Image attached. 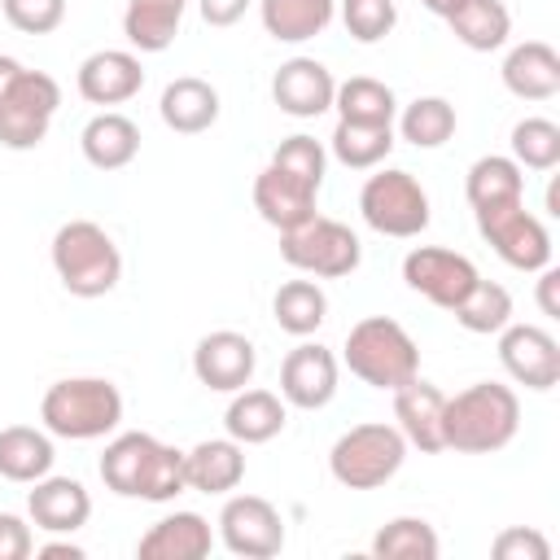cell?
Wrapping results in <instances>:
<instances>
[{
  "mask_svg": "<svg viewBox=\"0 0 560 560\" xmlns=\"http://www.w3.org/2000/svg\"><path fill=\"white\" fill-rule=\"evenodd\" d=\"M31 551H35L31 525L13 512H0V560H26Z\"/></svg>",
  "mask_w": 560,
  "mask_h": 560,
  "instance_id": "cell-43",
  "label": "cell"
},
{
  "mask_svg": "<svg viewBox=\"0 0 560 560\" xmlns=\"http://www.w3.org/2000/svg\"><path fill=\"white\" fill-rule=\"evenodd\" d=\"M315 197H319V188H311L306 179H298V175H289V171H280V166H262L258 171V179H254V210L262 214V223H271L276 232H284V228H298L302 219H311L315 214Z\"/></svg>",
  "mask_w": 560,
  "mask_h": 560,
  "instance_id": "cell-20",
  "label": "cell"
},
{
  "mask_svg": "<svg viewBox=\"0 0 560 560\" xmlns=\"http://www.w3.org/2000/svg\"><path fill=\"white\" fill-rule=\"evenodd\" d=\"M398 136L416 149H442L455 136V105L446 96H416L398 114Z\"/></svg>",
  "mask_w": 560,
  "mask_h": 560,
  "instance_id": "cell-35",
  "label": "cell"
},
{
  "mask_svg": "<svg viewBox=\"0 0 560 560\" xmlns=\"http://www.w3.org/2000/svg\"><path fill=\"white\" fill-rule=\"evenodd\" d=\"M503 88L521 101H551L560 92V52L547 39H525L503 57Z\"/></svg>",
  "mask_w": 560,
  "mask_h": 560,
  "instance_id": "cell-22",
  "label": "cell"
},
{
  "mask_svg": "<svg viewBox=\"0 0 560 560\" xmlns=\"http://www.w3.org/2000/svg\"><path fill=\"white\" fill-rule=\"evenodd\" d=\"M271 315L289 337H311L328 319V293L315 280H289L271 298Z\"/></svg>",
  "mask_w": 560,
  "mask_h": 560,
  "instance_id": "cell-33",
  "label": "cell"
},
{
  "mask_svg": "<svg viewBox=\"0 0 560 560\" xmlns=\"http://www.w3.org/2000/svg\"><path fill=\"white\" fill-rule=\"evenodd\" d=\"M337 376H341L337 354L328 346H319V341H302L280 363V398L289 407H298V411H319V407L332 402Z\"/></svg>",
  "mask_w": 560,
  "mask_h": 560,
  "instance_id": "cell-14",
  "label": "cell"
},
{
  "mask_svg": "<svg viewBox=\"0 0 560 560\" xmlns=\"http://www.w3.org/2000/svg\"><path fill=\"white\" fill-rule=\"evenodd\" d=\"M4 22L22 35H48L66 22V0H0Z\"/></svg>",
  "mask_w": 560,
  "mask_h": 560,
  "instance_id": "cell-41",
  "label": "cell"
},
{
  "mask_svg": "<svg viewBox=\"0 0 560 560\" xmlns=\"http://www.w3.org/2000/svg\"><path fill=\"white\" fill-rule=\"evenodd\" d=\"M39 420L52 438L66 442H96L122 424V394L105 376H66L44 389Z\"/></svg>",
  "mask_w": 560,
  "mask_h": 560,
  "instance_id": "cell-3",
  "label": "cell"
},
{
  "mask_svg": "<svg viewBox=\"0 0 560 560\" xmlns=\"http://www.w3.org/2000/svg\"><path fill=\"white\" fill-rule=\"evenodd\" d=\"M74 88L88 105H122L144 88V66L127 48H101L79 61Z\"/></svg>",
  "mask_w": 560,
  "mask_h": 560,
  "instance_id": "cell-17",
  "label": "cell"
},
{
  "mask_svg": "<svg viewBox=\"0 0 560 560\" xmlns=\"http://www.w3.org/2000/svg\"><path fill=\"white\" fill-rule=\"evenodd\" d=\"M438 551H442L438 529L424 516H394L372 538L376 560H438Z\"/></svg>",
  "mask_w": 560,
  "mask_h": 560,
  "instance_id": "cell-34",
  "label": "cell"
},
{
  "mask_svg": "<svg viewBox=\"0 0 560 560\" xmlns=\"http://www.w3.org/2000/svg\"><path fill=\"white\" fill-rule=\"evenodd\" d=\"M219 92L214 83L197 79V74H184V79H171L162 88V101H158V114L162 122L175 131V136H201L219 122Z\"/></svg>",
  "mask_w": 560,
  "mask_h": 560,
  "instance_id": "cell-24",
  "label": "cell"
},
{
  "mask_svg": "<svg viewBox=\"0 0 560 560\" xmlns=\"http://www.w3.org/2000/svg\"><path fill=\"white\" fill-rule=\"evenodd\" d=\"M442 407H446V394L433 381L411 376L407 385L394 389V420H398V433L407 438V446H416L424 455L446 451L442 446Z\"/></svg>",
  "mask_w": 560,
  "mask_h": 560,
  "instance_id": "cell-18",
  "label": "cell"
},
{
  "mask_svg": "<svg viewBox=\"0 0 560 560\" xmlns=\"http://www.w3.org/2000/svg\"><path fill=\"white\" fill-rule=\"evenodd\" d=\"M188 0H127L122 9V35L136 52H166L179 35Z\"/></svg>",
  "mask_w": 560,
  "mask_h": 560,
  "instance_id": "cell-28",
  "label": "cell"
},
{
  "mask_svg": "<svg viewBox=\"0 0 560 560\" xmlns=\"http://www.w3.org/2000/svg\"><path fill=\"white\" fill-rule=\"evenodd\" d=\"M359 214L372 232L411 241L429 228V192L420 188V179L411 171L381 166L376 175H368V184L359 192Z\"/></svg>",
  "mask_w": 560,
  "mask_h": 560,
  "instance_id": "cell-7",
  "label": "cell"
},
{
  "mask_svg": "<svg viewBox=\"0 0 560 560\" xmlns=\"http://www.w3.org/2000/svg\"><path fill=\"white\" fill-rule=\"evenodd\" d=\"M18 74H22V61H18V57H4V52H0V96L9 92V83H13Z\"/></svg>",
  "mask_w": 560,
  "mask_h": 560,
  "instance_id": "cell-47",
  "label": "cell"
},
{
  "mask_svg": "<svg viewBox=\"0 0 560 560\" xmlns=\"http://www.w3.org/2000/svg\"><path fill=\"white\" fill-rule=\"evenodd\" d=\"M52 271L70 298H105L122 280V254L101 223L70 219L52 236Z\"/></svg>",
  "mask_w": 560,
  "mask_h": 560,
  "instance_id": "cell-4",
  "label": "cell"
},
{
  "mask_svg": "<svg viewBox=\"0 0 560 560\" xmlns=\"http://www.w3.org/2000/svg\"><path fill=\"white\" fill-rule=\"evenodd\" d=\"M271 166H280V171L306 179L311 188H319V184H324V171H328V149H324L315 136H302V131H298V136H284V140L276 144Z\"/></svg>",
  "mask_w": 560,
  "mask_h": 560,
  "instance_id": "cell-40",
  "label": "cell"
},
{
  "mask_svg": "<svg viewBox=\"0 0 560 560\" xmlns=\"http://www.w3.org/2000/svg\"><path fill=\"white\" fill-rule=\"evenodd\" d=\"M464 197L472 210H490V206H508V201H525V171L503 158V153H486L468 166L464 175Z\"/></svg>",
  "mask_w": 560,
  "mask_h": 560,
  "instance_id": "cell-31",
  "label": "cell"
},
{
  "mask_svg": "<svg viewBox=\"0 0 560 560\" xmlns=\"http://www.w3.org/2000/svg\"><path fill=\"white\" fill-rule=\"evenodd\" d=\"M420 4H424L429 13H438V18H446V13H451V9L459 4V0H420Z\"/></svg>",
  "mask_w": 560,
  "mask_h": 560,
  "instance_id": "cell-48",
  "label": "cell"
},
{
  "mask_svg": "<svg viewBox=\"0 0 560 560\" xmlns=\"http://www.w3.org/2000/svg\"><path fill=\"white\" fill-rule=\"evenodd\" d=\"M258 368V350L245 332H232V328H219V332H206L192 350V376L214 389V394H236L249 385Z\"/></svg>",
  "mask_w": 560,
  "mask_h": 560,
  "instance_id": "cell-15",
  "label": "cell"
},
{
  "mask_svg": "<svg viewBox=\"0 0 560 560\" xmlns=\"http://www.w3.org/2000/svg\"><path fill=\"white\" fill-rule=\"evenodd\" d=\"M521 429V398L499 381H477L446 398L442 407V446L459 455L503 451Z\"/></svg>",
  "mask_w": 560,
  "mask_h": 560,
  "instance_id": "cell-1",
  "label": "cell"
},
{
  "mask_svg": "<svg viewBox=\"0 0 560 560\" xmlns=\"http://www.w3.org/2000/svg\"><path fill=\"white\" fill-rule=\"evenodd\" d=\"M341 26L350 31V39L359 44H376L394 31L398 22V0H337Z\"/></svg>",
  "mask_w": 560,
  "mask_h": 560,
  "instance_id": "cell-39",
  "label": "cell"
},
{
  "mask_svg": "<svg viewBox=\"0 0 560 560\" xmlns=\"http://www.w3.org/2000/svg\"><path fill=\"white\" fill-rule=\"evenodd\" d=\"M402 280H407V289H416V293L429 298L433 306L455 311L481 276H477L472 258H464V254H455V249L416 245V249L402 258Z\"/></svg>",
  "mask_w": 560,
  "mask_h": 560,
  "instance_id": "cell-11",
  "label": "cell"
},
{
  "mask_svg": "<svg viewBox=\"0 0 560 560\" xmlns=\"http://www.w3.org/2000/svg\"><path fill=\"white\" fill-rule=\"evenodd\" d=\"M547 214H560V184L551 179V188H547Z\"/></svg>",
  "mask_w": 560,
  "mask_h": 560,
  "instance_id": "cell-49",
  "label": "cell"
},
{
  "mask_svg": "<svg viewBox=\"0 0 560 560\" xmlns=\"http://www.w3.org/2000/svg\"><path fill=\"white\" fill-rule=\"evenodd\" d=\"M280 258L293 271H302V276L337 280V276H350L363 262V245H359V236L346 223L324 219V214H311L298 228H284L280 232Z\"/></svg>",
  "mask_w": 560,
  "mask_h": 560,
  "instance_id": "cell-8",
  "label": "cell"
},
{
  "mask_svg": "<svg viewBox=\"0 0 560 560\" xmlns=\"http://www.w3.org/2000/svg\"><path fill=\"white\" fill-rule=\"evenodd\" d=\"M35 556L39 560H83V547L79 542H44V547H35Z\"/></svg>",
  "mask_w": 560,
  "mask_h": 560,
  "instance_id": "cell-46",
  "label": "cell"
},
{
  "mask_svg": "<svg viewBox=\"0 0 560 560\" xmlns=\"http://www.w3.org/2000/svg\"><path fill=\"white\" fill-rule=\"evenodd\" d=\"M289 420V402L271 389H236L228 411H223V429L228 438H236L241 446H262L271 442Z\"/></svg>",
  "mask_w": 560,
  "mask_h": 560,
  "instance_id": "cell-25",
  "label": "cell"
},
{
  "mask_svg": "<svg viewBox=\"0 0 560 560\" xmlns=\"http://www.w3.org/2000/svg\"><path fill=\"white\" fill-rule=\"evenodd\" d=\"M52 433L35 424H9L0 429V477L18 486H35L39 477L52 472Z\"/></svg>",
  "mask_w": 560,
  "mask_h": 560,
  "instance_id": "cell-27",
  "label": "cell"
},
{
  "mask_svg": "<svg viewBox=\"0 0 560 560\" xmlns=\"http://www.w3.org/2000/svg\"><path fill=\"white\" fill-rule=\"evenodd\" d=\"M26 512L35 521V529L44 534H74L88 525L92 516V494L83 490V481L74 477H39L35 490L26 494Z\"/></svg>",
  "mask_w": 560,
  "mask_h": 560,
  "instance_id": "cell-19",
  "label": "cell"
},
{
  "mask_svg": "<svg viewBox=\"0 0 560 560\" xmlns=\"http://www.w3.org/2000/svg\"><path fill=\"white\" fill-rule=\"evenodd\" d=\"M101 481L122 499L171 503L188 490L184 451L158 442L153 433H118L101 455Z\"/></svg>",
  "mask_w": 560,
  "mask_h": 560,
  "instance_id": "cell-2",
  "label": "cell"
},
{
  "mask_svg": "<svg viewBox=\"0 0 560 560\" xmlns=\"http://www.w3.org/2000/svg\"><path fill=\"white\" fill-rule=\"evenodd\" d=\"M79 149H83L88 166H96V171H122L140 153V127L127 114H118V109H101L79 131Z\"/></svg>",
  "mask_w": 560,
  "mask_h": 560,
  "instance_id": "cell-26",
  "label": "cell"
},
{
  "mask_svg": "<svg viewBox=\"0 0 560 560\" xmlns=\"http://www.w3.org/2000/svg\"><path fill=\"white\" fill-rule=\"evenodd\" d=\"M219 538L232 556L271 560L284 547V521L262 494H232L219 512Z\"/></svg>",
  "mask_w": 560,
  "mask_h": 560,
  "instance_id": "cell-12",
  "label": "cell"
},
{
  "mask_svg": "<svg viewBox=\"0 0 560 560\" xmlns=\"http://www.w3.org/2000/svg\"><path fill=\"white\" fill-rule=\"evenodd\" d=\"M477 214V232L481 241L516 271H542L551 262V232L542 228L538 214L525 210V201H508V206H490V210H472Z\"/></svg>",
  "mask_w": 560,
  "mask_h": 560,
  "instance_id": "cell-10",
  "label": "cell"
},
{
  "mask_svg": "<svg viewBox=\"0 0 560 560\" xmlns=\"http://www.w3.org/2000/svg\"><path fill=\"white\" fill-rule=\"evenodd\" d=\"M494 560H547L551 556V542L538 534V529H525V525H512L503 529L494 542H490Z\"/></svg>",
  "mask_w": 560,
  "mask_h": 560,
  "instance_id": "cell-42",
  "label": "cell"
},
{
  "mask_svg": "<svg viewBox=\"0 0 560 560\" xmlns=\"http://www.w3.org/2000/svg\"><path fill=\"white\" fill-rule=\"evenodd\" d=\"M512 162L521 171H556L560 166V127L551 118H521L512 127Z\"/></svg>",
  "mask_w": 560,
  "mask_h": 560,
  "instance_id": "cell-38",
  "label": "cell"
},
{
  "mask_svg": "<svg viewBox=\"0 0 560 560\" xmlns=\"http://www.w3.org/2000/svg\"><path fill=\"white\" fill-rule=\"evenodd\" d=\"M446 26L455 31V39L472 52H494L508 44L512 35V13L503 0H459L446 13Z\"/></svg>",
  "mask_w": 560,
  "mask_h": 560,
  "instance_id": "cell-30",
  "label": "cell"
},
{
  "mask_svg": "<svg viewBox=\"0 0 560 560\" xmlns=\"http://www.w3.org/2000/svg\"><path fill=\"white\" fill-rule=\"evenodd\" d=\"M451 315H455V324H459L464 332L490 337V332H499V328L512 324V293H508L503 284H494V280H477V284L468 289V298H464Z\"/></svg>",
  "mask_w": 560,
  "mask_h": 560,
  "instance_id": "cell-37",
  "label": "cell"
},
{
  "mask_svg": "<svg viewBox=\"0 0 560 560\" xmlns=\"http://www.w3.org/2000/svg\"><path fill=\"white\" fill-rule=\"evenodd\" d=\"M328 149L350 171H376L394 149V127H363V122H341L337 118Z\"/></svg>",
  "mask_w": 560,
  "mask_h": 560,
  "instance_id": "cell-36",
  "label": "cell"
},
{
  "mask_svg": "<svg viewBox=\"0 0 560 560\" xmlns=\"http://www.w3.org/2000/svg\"><path fill=\"white\" fill-rule=\"evenodd\" d=\"M332 109L341 122H363V127H394L398 118V96L389 83L372 79V74H354L346 83H337Z\"/></svg>",
  "mask_w": 560,
  "mask_h": 560,
  "instance_id": "cell-32",
  "label": "cell"
},
{
  "mask_svg": "<svg viewBox=\"0 0 560 560\" xmlns=\"http://www.w3.org/2000/svg\"><path fill=\"white\" fill-rule=\"evenodd\" d=\"M214 534L201 512H171L149 525V534L136 542L140 560H201L210 556Z\"/></svg>",
  "mask_w": 560,
  "mask_h": 560,
  "instance_id": "cell-21",
  "label": "cell"
},
{
  "mask_svg": "<svg viewBox=\"0 0 560 560\" xmlns=\"http://www.w3.org/2000/svg\"><path fill=\"white\" fill-rule=\"evenodd\" d=\"M254 0H197V9H201V22L206 26H232V22H241L245 18V9H249Z\"/></svg>",
  "mask_w": 560,
  "mask_h": 560,
  "instance_id": "cell-44",
  "label": "cell"
},
{
  "mask_svg": "<svg viewBox=\"0 0 560 560\" xmlns=\"http://www.w3.org/2000/svg\"><path fill=\"white\" fill-rule=\"evenodd\" d=\"M499 363L516 385L534 394H547L560 385V341L538 324L499 328Z\"/></svg>",
  "mask_w": 560,
  "mask_h": 560,
  "instance_id": "cell-13",
  "label": "cell"
},
{
  "mask_svg": "<svg viewBox=\"0 0 560 560\" xmlns=\"http://www.w3.org/2000/svg\"><path fill=\"white\" fill-rule=\"evenodd\" d=\"M262 31L280 44H302L328 31L337 18V0H258Z\"/></svg>",
  "mask_w": 560,
  "mask_h": 560,
  "instance_id": "cell-29",
  "label": "cell"
},
{
  "mask_svg": "<svg viewBox=\"0 0 560 560\" xmlns=\"http://www.w3.org/2000/svg\"><path fill=\"white\" fill-rule=\"evenodd\" d=\"M184 481L201 494H228L245 481V446L236 438H206L184 451Z\"/></svg>",
  "mask_w": 560,
  "mask_h": 560,
  "instance_id": "cell-23",
  "label": "cell"
},
{
  "mask_svg": "<svg viewBox=\"0 0 560 560\" xmlns=\"http://www.w3.org/2000/svg\"><path fill=\"white\" fill-rule=\"evenodd\" d=\"M57 105H61V83L44 70L22 66V74L0 96V144L13 149V153L39 149L48 127H52Z\"/></svg>",
  "mask_w": 560,
  "mask_h": 560,
  "instance_id": "cell-9",
  "label": "cell"
},
{
  "mask_svg": "<svg viewBox=\"0 0 560 560\" xmlns=\"http://www.w3.org/2000/svg\"><path fill=\"white\" fill-rule=\"evenodd\" d=\"M346 368L372 389H398L420 376V346L389 315H368L346 332Z\"/></svg>",
  "mask_w": 560,
  "mask_h": 560,
  "instance_id": "cell-5",
  "label": "cell"
},
{
  "mask_svg": "<svg viewBox=\"0 0 560 560\" xmlns=\"http://www.w3.org/2000/svg\"><path fill=\"white\" fill-rule=\"evenodd\" d=\"M332 96H337V79L315 57H289L271 74V101L289 118H319L324 109H332Z\"/></svg>",
  "mask_w": 560,
  "mask_h": 560,
  "instance_id": "cell-16",
  "label": "cell"
},
{
  "mask_svg": "<svg viewBox=\"0 0 560 560\" xmlns=\"http://www.w3.org/2000/svg\"><path fill=\"white\" fill-rule=\"evenodd\" d=\"M407 459V438L398 433V424L385 420H368L346 429L332 451H328V472L337 486L346 490H376L385 486Z\"/></svg>",
  "mask_w": 560,
  "mask_h": 560,
  "instance_id": "cell-6",
  "label": "cell"
},
{
  "mask_svg": "<svg viewBox=\"0 0 560 560\" xmlns=\"http://www.w3.org/2000/svg\"><path fill=\"white\" fill-rule=\"evenodd\" d=\"M538 306L547 319H560V271L551 262L538 271Z\"/></svg>",
  "mask_w": 560,
  "mask_h": 560,
  "instance_id": "cell-45",
  "label": "cell"
}]
</instances>
